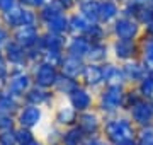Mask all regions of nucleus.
<instances>
[{
    "mask_svg": "<svg viewBox=\"0 0 153 145\" xmlns=\"http://www.w3.org/2000/svg\"><path fill=\"white\" fill-rule=\"evenodd\" d=\"M138 126L131 121V118L126 113H119L116 116L104 118L102 126V138L107 145H116L126 138H136Z\"/></svg>",
    "mask_w": 153,
    "mask_h": 145,
    "instance_id": "1",
    "label": "nucleus"
},
{
    "mask_svg": "<svg viewBox=\"0 0 153 145\" xmlns=\"http://www.w3.org/2000/svg\"><path fill=\"white\" fill-rule=\"evenodd\" d=\"M128 87L104 85L95 94V109L104 118L124 113V96Z\"/></svg>",
    "mask_w": 153,
    "mask_h": 145,
    "instance_id": "2",
    "label": "nucleus"
},
{
    "mask_svg": "<svg viewBox=\"0 0 153 145\" xmlns=\"http://www.w3.org/2000/svg\"><path fill=\"white\" fill-rule=\"evenodd\" d=\"M111 39H123V41H140L143 38V26L134 17L121 16L117 21L109 26Z\"/></svg>",
    "mask_w": 153,
    "mask_h": 145,
    "instance_id": "3",
    "label": "nucleus"
},
{
    "mask_svg": "<svg viewBox=\"0 0 153 145\" xmlns=\"http://www.w3.org/2000/svg\"><path fill=\"white\" fill-rule=\"evenodd\" d=\"M111 58L116 63H126L129 60L140 58V41H123L111 39Z\"/></svg>",
    "mask_w": 153,
    "mask_h": 145,
    "instance_id": "4",
    "label": "nucleus"
},
{
    "mask_svg": "<svg viewBox=\"0 0 153 145\" xmlns=\"http://www.w3.org/2000/svg\"><path fill=\"white\" fill-rule=\"evenodd\" d=\"M78 128L83 132L85 137H102V126H104V116L94 108L90 111L78 114Z\"/></svg>",
    "mask_w": 153,
    "mask_h": 145,
    "instance_id": "5",
    "label": "nucleus"
},
{
    "mask_svg": "<svg viewBox=\"0 0 153 145\" xmlns=\"http://www.w3.org/2000/svg\"><path fill=\"white\" fill-rule=\"evenodd\" d=\"M78 82H80V85L87 87L88 90L99 92V90L104 87V68H102V65L87 63Z\"/></svg>",
    "mask_w": 153,
    "mask_h": 145,
    "instance_id": "6",
    "label": "nucleus"
},
{
    "mask_svg": "<svg viewBox=\"0 0 153 145\" xmlns=\"http://www.w3.org/2000/svg\"><path fill=\"white\" fill-rule=\"evenodd\" d=\"M128 116L131 118V121L136 125L138 128H148L153 126V102L148 101H140L134 106L126 113Z\"/></svg>",
    "mask_w": 153,
    "mask_h": 145,
    "instance_id": "7",
    "label": "nucleus"
},
{
    "mask_svg": "<svg viewBox=\"0 0 153 145\" xmlns=\"http://www.w3.org/2000/svg\"><path fill=\"white\" fill-rule=\"evenodd\" d=\"M58 77H60V68L48 65V63H39L38 68L34 70L33 80H34V85H38V87L51 89V87H55Z\"/></svg>",
    "mask_w": 153,
    "mask_h": 145,
    "instance_id": "8",
    "label": "nucleus"
},
{
    "mask_svg": "<svg viewBox=\"0 0 153 145\" xmlns=\"http://www.w3.org/2000/svg\"><path fill=\"white\" fill-rule=\"evenodd\" d=\"M68 102H70L71 106L78 111V114H80V113L90 111V109L95 108V94H94L92 90H88L87 87L78 85V89L68 97Z\"/></svg>",
    "mask_w": 153,
    "mask_h": 145,
    "instance_id": "9",
    "label": "nucleus"
},
{
    "mask_svg": "<svg viewBox=\"0 0 153 145\" xmlns=\"http://www.w3.org/2000/svg\"><path fill=\"white\" fill-rule=\"evenodd\" d=\"M121 67H123V73H124L126 84L133 85V87L140 84L146 75H150L146 67L143 65V61L140 60V58L129 60V61H126V63H121Z\"/></svg>",
    "mask_w": 153,
    "mask_h": 145,
    "instance_id": "10",
    "label": "nucleus"
},
{
    "mask_svg": "<svg viewBox=\"0 0 153 145\" xmlns=\"http://www.w3.org/2000/svg\"><path fill=\"white\" fill-rule=\"evenodd\" d=\"M90 48H92V43L85 36H68L65 53L66 55H71V56H76V58H82V60L87 61Z\"/></svg>",
    "mask_w": 153,
    "mask_h": 145,
    "instance_id": "11",
    "label": "nucleus"
},
{
    "mask_svg": "<svg viewBox=\"0 0 153 145\" xmlns=\"http://www.w3.org/2000/svg\"><path fill=\"white\" fill-rule=\"evenodd\" d=\"M33 78L29 77L27 73H24V70L21 72H14L9 78V92L17 97H24V96L29 92V89L33 87Z\"/></svg>",
    "mask_w": 153,
    "mask_h": 145,
    "instance_id": "12",
    "label": "nucleus"
},
{
    "mask_svg": "<svg viewBox=\"0 0 153 145\" xmlns=\"http://www.w3.org/2000/svg\"><path fill=\"white\" fill-rule=\"evenodd\" d=\"M121 17V2L117 0H100L99 5V22L109 28Z\"/></svg>",
    "mask_w": 153,
    "mask_h": 145,
    "instance_id": "13",
    "label": "nucleus"
},
{
    "mask_svg": "<svg viewBox=\"0 0 153 145\" xmlns=\"http://www.w3.org/2000/svg\"><path fill=\"white\" fill-rule=\"evenodd\" d=\"M104 68V85H114V87H129L126 84L124 73L121 63H116L114 60L107 61L102 65Z\"/></svg>",
    "mask_w": 153,
    "mask_h": 145,
    "instance_id": "14",
    "label": "nucleus"
},
{
    "mask_svg": "<svg viewBox=\"0 0 153 145\" xmlns=\"http://www.w3.org/2000/svg\"><path fill=\"white\" fill-rule=\"evenodd\" d=\"M85 65H87L85 60L65 53L63 61H61V65H60V73H63V75H66V77H70V78H75V80H80Z\"/></svg>",
    "mask_w": 153,
    "mask_h": 145,
    "instance_id": "15",
    "label": "nucleus"
},
{
    "mask_svg": "<svg viewBox=\"0 0 153 145\" xmlns=\"http://www.w3.org/2000/svg\"><path fill=\"white\" fill-rule=\"evenodd\" d=\"M43 118V113H41V108L39 106H33V104H26L19 109V114H17V121H19V126L22 128H34L38 126L39 121Z\"/></svg>",
    "mask_w": 153,
    "mask_h": 145,
    "instance_id": "16",
    "label": "nucleus"
},
{
    "mask_svg": "<svg viewBox=\"0 0 153 145\" xmlns=\"http://www.w3.org/2000/svg\"><path fill=\"white\" fill-rule=\"evenodd\" d=\"M14 39L22 48H33V46L39 45L41 36H39V31L34 26H21V28L16 29Z\"/></svg>",
    "mask_w": 153,
    "mask_h": 145,
    "instance_id": "17",
    "label": "nucleus"
},
{
    "mask_svg": "<svg viewBox=\"0 0 153 145\" xmlns=\"http://www.w3.org/2000/svg\"><path fill=\"white\" fill-rule=\"evenodd\" d=\"M111 43V41H109ZM109 43H92V48L88 51L87 63H95V65H104L111 61V46Z\"/></svg>",
    "mask_w": 153,
    "mask_h": 145,
    "instance_id": "18",
    "label": "nucleus"
},
{
    "mask_svg": "<svg viewBox=\"0 0 153 145\" xmlns=\"http://www.w3.org/2000/svg\"><path fill=\"white\" fill-rule=\"evenodd\" d=\"M94 22H90L88 19L78 14L76 10H73L70 14V24H68V36H85L88 31V28Z\"/></svg>",
    "mask_w": 153,
    "mask_h": 145,
    "instance_id": "19",
    "label": "nucleus"
},
{
    "mask_svg": "<svg viewBox=\"0 0 153 145\" xmlns=\"http://www.w3.org/2000/svg\"><path fill=\"white\" fill-rule=\"evenodd\" d=\"M55 121L65 128H70V126H75L76 121H78V111L71 106L70 102L68 104H63V106L58 108L55 116Z\"/></svg>",
    "mask_w": 153,
    "mask_h": 145,
    "instance_id": "20",
    "label": "nucleus"
},
{
    "mask_svg": "<svg viewBox=\"0 0 153 145\" xmlns=\"http://www.w3.org/2000/svg\"><path fill=\"white\" fill-rule=\"evenodd\" d=\"M99 5L100 0H78L75 10L82 14L90 22H99Z\"/></svg>",
    "mask_w": 153,
    "mask_h": 145,
    "instance_id": "21",
    "label": "nucleus"
},
{
    "mask_svg": "<svg viewBox=\"0 0 153 145\" xmlns=\"http://www.w3.org/2000/svg\"><path fill=\"white\" fill-rule=\"evenodd\" d=\"M140 60L146 67L148 73L153 75V38L143 36L140 39Z\"/></svg>",
    "mask_w": 153,
    "mask_h": 145,
    "instance_id": "22",
    "label": "nucleus"
},
{
    "mask_svg": "<svg viewBox=\"0 0 153 145\" xmlns=\"http://www.w3.org/2000/svg\"><path fill=\"white\" fill-rule=\"evenodd\" d=\"M24 97H26V102H27V104L39 106V108L53 99V97H51V92H49L48 89H43V87H38V85H33Z\"/></svg>",
    "mask_w": 153,
    "mask_h": 145,
    "instance_id": "23",
    "label": "nucleus"
},
{
    "mask_svg": "<svg viewBox=\"0 0 153 145\" xmlns=\"http://www.w3.org/2000/svg\"><path fill=\"white\" fill-rule=\"evenodd\" d=\"M85 38L90 41V43H109L111 41V33L109 28L104 26L100 22H94L90 28H88Z\"/></svg>",
    "mask_w": 153,
    "mask_h": 145,
    "instance_id": "24",
    "label": "nucleus"
},
{
    "mask_svg": "<svg viewBox=\"0 0 153 145\" xmlns=\"http://www.w3.org/2000/svg\"><path fill=\"white\" fill-rule=\"evenodd\" d=\"M87 138L83 132L78 128V125L66 128L63 133L60 135V145H82L83 140Z\"/></svg>",
    "mask_w": 153,
    "mask_h": 145,
    "instance_id": "25",
    "label": "nucleus"
},
{
    "mask_svg": "<svg viewBox=\"0 0 153 145\" xmlns=\"http://www.w3.org/2000/svg\"><path fill=\"white\" fill-rule=\"evenodd\" d=\"M5 51H7V60L14 63V65H22L26 58H27V53H26V48H22L19 43L16 41H9L5 45Z\"/></svg>",
    "mask_w": 153,
    "mask_h": 145,
    "instance_id": "26",
    "label": "nucleus"
},
{
    "mask_svg": "<svg viewBox=\"0 0 153 145\" xmlns=\"http://www.w3.org/2000/svg\"><path fill=\"white\" fill-rule=\"evenodd\" d=\"M78 85H80L78 80L70 78V77H66V75H63V73H60V77H58V80H56V84H55V90L60 92L61 96L70 97V96L78 89Z\"/></svg>",
    "mask_w": 153,
    "mask_h": 145,
    "instance_id": "27",
    "label": "nucleus"
},
{
    "mask_svg": "<svg viewBox=\"0 0 153 145\" xmlns=\"http://www.w3.org/2000/svg\"><path fill=\"white\" fill-rule=\"evenodd\" d=\"M19 97L10 92H4L0 94V114H9L12 116V113L19 108Z\"/></svg>",
    "mask_w": 153,
    "mask_h": 145,
    "instance_id": "28",
    "label": "nucleus"
},
{
    "mask_svg": "<svg viewBox=\"0 0 153 145\" xmlns=\"http://www.w3.org/2000/svg\"><path fill=\"white\" fill-rule=\"evenodd\" d=\"M138 90V94L143 101H148V102H153V75H146L138 85H134Z\"/></svg>",
    "mask_w": 153,
    "mask_h": 145,
    "instance_id": "29",
    "label": "nucleus"
},
{
    "mask_svg": "<svg viewBox=\"0 0 153 145\" xmlns=\"http://www.w3.org/2000/svg\"><path fill=\"white\" fill-rule=\"evenodd\" d=\"M134 19L141 24L143 28H145L146 24L152 22V21H153V4H152V2H148L146 5H143L141 9L138 10V14H136Z\"/></svg>",
    "mask_w": 153,
    "mask_h": 145,
    "instance_id": "30",
    "label": "nucleus"
},
{
    "mask_svg": "<svg viewBox=\"0 0 153 145\" xmlns=\"http://www.w3.org/2000/svg\"><path fill=\"white\" fill-rule=\"evenodd\" d=\"M140 101H141V97L138 94L136 87L129 85V87L126 89V96H124V113H128L136 102H140Z\"/></svg>",
    "mask_w": 153,
    "mask_h": 145,
    "instance_id": "31",
    "label": "nucleus"
},
{
    "mask_svg": "<svg viewBox=\"0 0 153 145\" xmlns=\"http://www.w3.org/2000/svg\"><path fill=\"white\" fill-rule=\"evenodd\" d=\"M34 135L31 133V130L29 128H16V144L17 145H29L31 142H34Z\"/></svg>",
    "mask_w": 153,
    "mask_h": 145,
    "instance_id": "32",
    "label": "nucleus"
},
{
    "mask_svg": "<svg viewBox=\"0 0 153 145\" xmlns=\"http://www.w3.org/2000/svg\"><path fill=\"white\" fill-rule=\"evenodd\" d=\"M136 144L138 145H153V126H148V128H138Z\"/></svg>",
    "mask_w": 153,
    "mask_h": 145,
    "instance_id": "33",
    "label": "nucleus"
},
{
    "mask_svg": "<svg viewBox=\"0 0 153 145\" xmlns=\"http://www.w3.org/2000/svg\"><path fill=\"white\" fill-rule=\"evenodd\" d=\"M22 4V7H33V9H43V7H46L48 4H51L53 0H19Z\"/></svg>",
    "mask_w": 153,
    "mask_h": 145,
    "instance_id": "34",
    "label": "nucleus"
},
{
    "mask_svg": "<svg viewBox=\"0 0 153 145\" xmlns=\"http://www.w3.org/2000/svg\"><path fill=\"white\" fill-rule=\"evenodd\" d=\"M82 145H107L102 137H87Z\"/></svg>",
    "mask_w": 153,
    "mask_h": 145,
    "instance_id": "35",
    "label": "nucleus"
},
{
    "mask_svg": "<svg viewBox=\"0 0 153 145\" xmlns=\"http://www.w3.org/2000/svg\"><path fill=\"white\" fill-rule=\"evenodd\" d=\"M143 36H146V38H153V21L143 28Z\"/></svg>",
    "mask_w": 153,
    "mask_h": 145,
    "instance_id": "36",
    "label": "nucleus"
},
{
    "mask_svg": "<svg viewBox=\"0 0 153 145\" xmlns=\"http://www.w3.org/2000/svg\"><path fill=\"white\" fill-rule=\"evenodd\" d=\"M116 145H138V144H136V138H126L123 142H117Z\"/></svg>",
    "mask_w": 153,
    "mask_h": 145,
    "instance_id": "37",
    "label": "nucleus"
},
{
    "mask_svg": "<svg viewBox=\"0 0 153 145\" xmlns=\"http://www.w3.org/2000/svg\"><path fill=\"white\" fill-rule=\"evenodd\" d=\"M29 145H43V144H41V142H38V140H34V142H31Z\"/></svg>",
    "mask_w": 153,
    "mask_h": 145,
    "instance_id": "38",
    "label": "nucleus"
},
{
    "mask_svg": "<svg viewBox=\"0 0 153 145\" xmlns=\"http://www.w3.org/2000/svg\"><path fill=\"white\" fill-rule=\"evenodd\" d=\"M148 2H152V4H153V0H148Z\"/></svg>",
    "mask_w": 153,
    "mask_h": 145,
    "instance_id": "39",
    "label": "nucleus"
},
{
    "mask_svg": "<svg viewBox=\"0 0 153 145\" xmlns=\"http://www.w3.org/2000/svg\"><path fill=\"white\" fill-rule=\"evenodd\" d=\"M117 2H121V0H117Z\"/></svg>",
    "mask_w": 153,
    "mask_h": 145,
    "instance_id": "40",
    "label": "nucleus"
}]
</instances>
